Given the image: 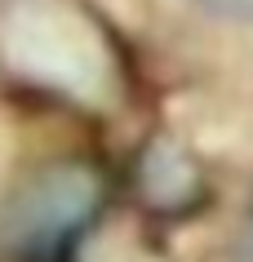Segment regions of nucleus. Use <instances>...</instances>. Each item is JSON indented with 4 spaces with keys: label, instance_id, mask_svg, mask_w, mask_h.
Instances as JSON below:
<instances>
[{
    "label": "nucleus",
    "instance_id": "3",
    "mask_svg": "<svg viewBox=\"0 0 253 262\" xmlns=\"http://www.w3.org/2000/svg\"><path fill=\"white\" fill-rule=\"evenodd\" d=\"M200 14L218 18V23H236V27H253V0H191Z\"/></svg>",
    "mask_w": 253,
    "mask_h": 262
},
{
    "label": "nucleus",
    "instance_id": "2",
    "mask_svg": "<svg viewBox=\"0 0 253 262\" xmlns=\"http://www.w3.org/2000/svg\"><path fill=\"white\" fill-rule=\"evenodd\" d=\"M107 182L89 160H49L31 169L0 205V249L18 258H49L102 213Z\"/></svg>",
    "mask_w": 253,
    "mask_h": 262
},
{
    "label": "nucleus",
    "instance_id": "4",
    "mask_svg": "<svg viewBox=\"0 0 253 262\" xmlns=\"http://www.w3.org/2000/svg\"><path fill=\"white\" fill-rule=\"evenodd\" d=\"M231 262H253V200L244 205V213H240L236 240H231Z\"/></svg>",
    "mask_w": 253,
    "mask_h": 262
},
{
    "label": "nucleus",
    "instance_id": "1",
    "mask_svg": "<svg viewBox=\"0 0 253 262\" xmlns=\"http://www.w3.org/2000/svg\"><path fill=\"white\" fill-rule=\"evenodd\" d=\"M0 62L18 80L44 84L80 102H102L116 80L107 31L76 0H5Z\"/></svg>",
    "mask_w": 253,
    "mask_h": 262
}]
</instances>
